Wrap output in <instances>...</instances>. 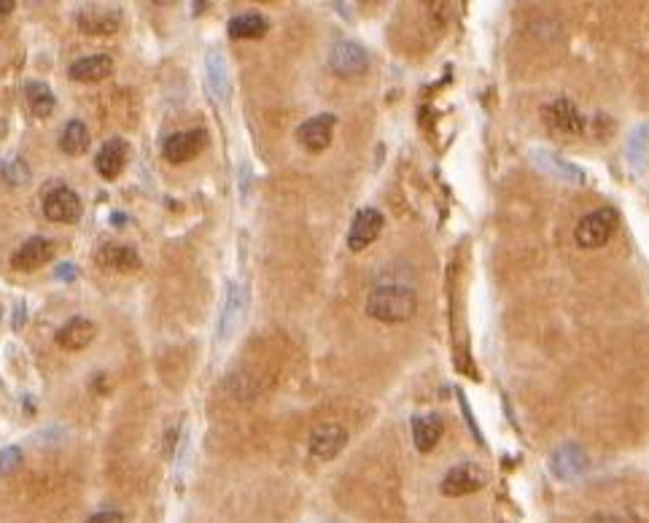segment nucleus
I'll return each mask as SVG.
<instances>
[{
	"label": "nucleus",
	"instance_id": "obj_1",
	"mask_svg": "<svg viewBox=\"0 0 649 523\" xmlns=\"http://www.w3.org/2000/svg\"><path fill=\"white\" fill-rule=\"evenodd\" d=\"M415 308H417V297L405 284H383V287H375L366 297V313L383 324H402L413 319Z\"/></svg>",
	"mask_w": 649,
	"mask_h": 523
},
{
	"label": "nucleus",
	"instance_id": "obj_2",
	"mask_svg": "<svg viewBox=\"0 0 649 523\" xmlns=\"http://www.w3.org/2000/svg\"><path fill=\"white\" fill-rule=\"evenodd\" d=\"M620 225V214L614 208H598V211H591L588 216H582L574 227V240L577 246L582 248H601L614 230Z\"/></svg>",
	"mask_w": 649,
	"mask_h": 523
},
{
	"label": "nucleus",
	"instance_id": "obj_3",
	"mask_svg": "<svg viewBox=\"0 0 649 523\" xmlns=\"http://www.w3.org/2000/svg\"><path fill=\"white\" fill-rule=\"evenodd\" d=\"M76 22L89 36H111V33H117L118 25H121V11H118L117 5L89 3V5L78 8Z\"/></svg>",
	"mask_w": 649,
	"mask_h": 523
},
{
	"label": "nucleus",
	"instance_id": "obj_4",
	"mask_svg": "<svg viewBox=\"0 0 649 523\" xmlns=\"http://www.w3.org/2000/svg\"><path fill=\"white\" fill-rule=\"evenodd\" d=\"M44 214L46 219L57 222V225H73L81 216V197L70 189V186H55L46 192L44 197Z\"/></svg>",
	"mask_w": 649,
	"mask_h": 523
},
{
	"label": "nucleus",
	"instance_id": "obj_5",
	"mask_svg": "<svg viewBox=\"0 0 649 523\" xmlns=\"http://www.w3.org/2000/svg\"><path fill=\"white\" fill-rule=\"evenodd\" d=\"M205 146H208V132L197 127V130H183V132L170 135V138L165 141V146H162V154H165L168 162L180 165V162L194 160Z\"/></svg>",
	"mask_w": 649,
	"mask_h": 523
},
{
	"label": "nucleus",
	"instance_id": "obj_6",
	"mask_svg": "<svg viewBox=\"0 0 649 523\" xmlns=\"http://www.w3.org/2000/svg\"><path fill=\"white\" fill-rule=\"evenodd\" d=\"M55 256V243L49 237H30L11 254V267L22 273H33L44 267Z\"/></svg>",
	"mask_w": 649,
	"mask_h": 523
},
{
	"label": "nucleus",
	"instance_id": "obj_7",
	"mask_svg": "<svg viewBox=\"0 0 649 523\" xmlns=\"http://www.w3.org/2000/svg\"><path fill=\"white\" fill-rule=\"evenodd\" d=\"M348 443V432L337 424H321L310 432V454L321 462H332Z\"/></svg>",
	"mask_w": 649,
	"mask_h": 523
},
{
	"label": "nucleus",
	"instance_id": "obj_8",
	"mask_svg": "<svg viewBox=\"0 0 649 523\" xmlns=\"http://www.w3.org/2000/svg\"><path fill=\"white\" fill-rule=\"evenodd\" d=\"M245 308H248V291L242 284L232 281L230 291H227V299H224V310L219 316V340L221 343H227L235 335L242 316H245Z\"/></svg>",
	"mask_w": 649,
	"mask_h": 523
},
{
	"label": "nucleus",
	"instance_id": "obj_9",
	"mask_svg": "<svg viewBox=\"0 0 649 523\" xmlns=\"http://www.w3.org/2000/svg\"><path fill=\"white\" fill-rule=\"evenodd\" d=\"M335 124H337V119L332 114H318V117L307 119L304 124H299L296 138L310 154H318V152L329 149L332 135H335Z\"/></svg>",
	"mask_w": 649,
	"mask_h": 523
},
{
	"label": "nucleus",
	"instance_id": "obj_10",
	"mask_svg": "<svg viewBox=\"0 0 649 523\" xmlns=\"http://www.w3.org/2000/svg\"><path fill=\"white\" fill-rule=\"evenodd\" d=\"M485 480H488L485 472L477 465H472V462H467V465L453 466V469L445 475V480H442V494H445V497H467V494L479 491V488L485 486Z\"/></svg>",
	"mask_w": 649,
	"mask_h": 523
},
{
	"label": "nucleus",
	"instance_id": "obj_11",
	"mask_svg": "<svg viewBox=\"0 0 649 523\" xmlns=\"http://www.w3.org/2000/svg\"><path fill=\"white\" fill-rule=\"evenodd\" d=\"M383 225H386V219L377 208H361L351 225V233H348V248L364 251L366 246H372L375 237L383 233Z\"/></svg>",
	"mask_w": 649,
	"mask_h": 523
},
{
	"label": "nucleus",
	"instance_id": "obj_12",
	"mask_svg": "<svg viewBox=\"0 0 649 523\" xmlns=\"http://www.w3.org/2000/svg\"><path fill=\"white\" fill-rule=\"evenodd\" d=\"M544 119H547V124H550L555 132H563V135H580V132L585 130L582 111H580L572 100H566V98L552 100V103L544 109Z\"/></svg>",
	"mask_w": 649,
	"mask_h": 523
},
{
	"label": "nucleus",
	"instance_id": "obj_13",
	"mask_svg": "<svg viewBox=\"0 0 649 523\" xmlns=\"http://www.w3.org/2000/svg\"><path fill=\"white\" fill-rule=\"evenodd\" d=\"M329 65H332V70L340 73V76H358V73L366 70L369 55H366V49H364L361 44H355V41H337V44L332 47Z\"/></svg>",
	"mask_w": 649,
	"mask_h": 523
},
{
	"label": "nucleus",
	"instance_id": "obj_14",
	"mask_svg": "<svg viewBox=\"0 0 649 523\" xmlns=\"http://www.w3.org/2000/svg\"><path fill=\"white\" fill-rule=\"evenodd\" d=\"M95 262H98V267L114 270V273H132V270L140 267L138 251L129 248V246H121V243H106V246H100L98 254H95Z\"/></svg>",
	"mask_w": 649,
	"mask_h": 523
},
{
	"label": "nucleus",
	"instance_id": "obj_15",
	"mask_svg": "<svg viewBox=\"0 0 649 523\" xmlns=\"http://www.w3.org/2000/svg\"><path fill=\"white\" fill-rule=\"evenodd\" d=\"M127 160H129V146H127V141H124V138H111V141L100 149V154H98V160H95V168H98V173L103 175L106 181H114V178H118L121 171L127 168Z\"/></svg>",
	"mask_w": 649,
	"mask_h": 523
},
{
	"label": "nucleus",
	"instance_id": "obj_16",
	"mask_svg": "<svg viewBox=\"0 0 649 523\" xmlns=\"http://www.w3.org/2000/svg\"><path fill=\"white\" fill-rule=\"evenodd\" d=\"M95 335H98V327L89 319L76 316L57 332V346L67 350H81L95 340Z\"/></svg>",
	"mask_w": 649,
	"mask_h": 523
},
{
	"label": "nucleus",
	"instance_id": "obj_17",
	"mask_svg": "<svg viewBox=\"0 0 649 523\" xmlns=\"http://www.w3.org/2000/svg\"><path fill=\"white\" fill-rule=\"evenodd\" d=\"M585 466H588V459L577 445H563L550 459V469L558 480H574L585 472Z\"/></svg>",
	"mask_w": 649,
	"mask_h": 523
},
{
	"label": "nucleus",
	"instance_id": "obj_18",
	"mask_svg": "<svg viewBox=\"0 0 649 523\" xmlns=\"http://www.w3.org/2000/svg\"><path fill=\"white\" fill-rule=\"evenodd\" d=\"M114 73V59L108 55H95V58H81L70 65V78L81 84H95L103 81Z\"/></svg>",
	"mask_w": 649,
	"mask_h": 523
},
{
	"label": "nucleus",
	"instance_id": "obj_19",
	"mask_svg": "<svg viewBox=\"0 0 649 523\" xmlns=\"http://www.w3.org/2000/svg\"><path fill=\"white\" fill-rule=\"evenodd\" d=\"M442 432H445V424H442V418L434 415V413L415 415L413 418V440L415 448H417L420 454L434 451L437 443H439V437H442Z\"/></svg>",
	"mask_w": 649,
	"mask_h": 523
},
{
	"label": "nucleus",
	"instance_id": "obj_20",
	"mask_svg": "<svg viewBox=\"0 0 649 523\" xmlns=\"http://www.w3.org/2000/svg\"><path fill=\"white\" fill-rule=\"evenodd\" d=\"M205 81H208V92L216 100H227V95H230V70H227V59L221 52H208Z\"/></svg>",
	"mask_w": 649,
	"mask_h": 523
},
{
	"label": "nucleus",
	"instance_id": "obj_21",
	"mask_svg": "<svg viewBox=\"0 0 649 523\" xmlns=\"http://www.w3.org/2000/svg\"><path fill=\"white\" fill-rule=\"evenodd\" d=\"M25 100H27L33 117L46 119L52 117V111H55V95H52V89H49L46 84H41V81H27V84H25Z\"/></svg>",
	"mask_w": 649,
	"mask_h": 523
},
{
	"label": "nucleus",
	"instance_id": "obj_22",
	"mask_svg": "<svg viewBox=\"0 0 649 523\" xmlns=\"http://www.w3.org/2000/svg\"><path fill=\"white\" fill-rule=\"evenodd\" d=\"M59 149L65 154H73V157L84 154L89 149V130H87V124L78 121V119L67 121V127L62 130V138H59Z\"/></svg>",
	"mask_w": 649,
	"mask_h": 523
},
{
	"label": "nucleus",
	"instance_id": "obj_23",
	"mask_svg": "<svg viewBox=\"0 0 649 523\" xmlns=\"http://www.w3.org/2000/svg\"><path fill=\"white\" fill-rule=\"evenodd\" d=\"M267 19L262 14H240L230 19V36L232 38H262L267 33Z\"/></svg>",
	"mask_w": 649,
	"mask_h": 523
},
{
	"label": "nucleus",
	"instance_id": "obj_24",
	"mask_svg": "<svg viewBox=\"0 0 649 523\" xmlns=\"http://www.w3.org/2000/svg\"><path fill=\"white\" fill-rule=\"evenodd\" d=\"M533 157H536V165L547 168L550 173L558 175L561 181H572V183H582V181H585V173H582L580 168H574V165H569V162L552 157L550 152H533Z\"/></svg>",
	"mask_w": 649,
	"mask_h": 523
},
{
	"label": "nucleus",
	"instance_id": "obj_25",
	"mask_svg": "<svg viewBox=\"0 0 649 523\" xmlns=\"http://www.w3.org/2000/svg\"><path fill=\"white\" fill-rule=\"evenodd\" d=\"M0 175L11 183V186H25L27 181H30V168L22 162V160H5L3 165H0Z\"/></svg>",
	"mask_w": 649,
	"mask_h": 523
},
{
	"label": "nucleus",
	"instance_id": "obj_26",
	"mask_svg": "<svg viewBox=\"0 0 649 523\" xmlns=\"http://www.w3.org/2000/svg\"><path fill=\"white\" fill-rule=\"evenodd\" d=\"M644 135H649V130L642 124V127H636L634 130V135L628 138V154H631V162L639 168V162H642V157H644V152H647V138Z\"/></svg>",
	"mask_w": 649,
	"mask_h": 523
},
{
	"label": "nucleus",
	"instance_id": "obj_27",
	"mask_svg": "<svg viewBox=\"0 0 649 523\" xmlns=\"http://www.w3.org/2000/svg\"><path fill=\"white\" fill-rule=\"evenodd\" d=\"M19 465H22V451L16 445H8L0 451V475H11Z\"/></svg>",
	"mask_w": 649,
	"mask_h": 523
},
{
	"label": "nucleus",
	"instance_id": "obj_28",
	"mask_svg": "<svg viewBox=\"0 0 649 523\" xmlns=\"http://www.w3.org/2000/svg\"><path fill=\"white\" fill-rule=\"evenodd\" d=\"M87 523H124V518H121V513H114V510H106V513H98V516H92Z\"/></svg>",
	"mask_w": 649,
	"mask_h": 523
},
{
	"label": "nucleus",
	"instance_id": "obj_29",
	"mask_svg": "<svg viewBox=\"0 0 649 523\" xmlns=\"http://www.w3.org/2000/svg\"><path fill=\"white\" fill-rule=\"evenodd\" d=\"M76 265H59V270H57V278H76V270H73Z\"/></svg>",
	"mask_w": 649,
	"mask_h": 523
},
{
	"label": "nucleus",
	"instance_id": "obj_30",
	"mask_svg": "<svg viewBox=\"0 0 649 523\" xmlns=\"http://www.w3.org/2000/svg\"><path fill=\"white\" fill-rule=\"evenodd\" d=\"M19 324H25V302L16 305V319H14V329H19Z\"/></svg>",
	"mask_w": 649,
	"mask_h": 523
},
{
	"label": "nucleus",
	"instance_id": "obj_31",
	"mask_svg": "<svg viewBox=\"0 0 649 523\" xmlns=\"http://www.w3.org/2000/svg\"><path fill=\"white\" fill-rule=\"evenodd\" d=\"M14 5H16L14 0H0V16H8L14 11Z\"/></svg>",
	"mask_w": 649,
	"mask_h": 523
},
{
	"label": "nucleus",
	"instance_id": "obj_32",
	"mask_svg": "<svg viewBox=\"0 0 649 523\" xmlns=\"http://www.w3.org/2000/svg\"><path fill=\"white\" fill-rule=\"evenodd\" d=\"M592 523H628L625 518H620V516H598Z\"/></svg>",
	"mask_w": 649,
	"mask_h": 523
},
{
	"label": "nucleus",
	"instance_id": "obj_33",
	"mask_svg": "<svg viewBox=\"0 0 649 523\" xmlns=\"http://www.w3.org/2000/svg\"><path fill=\"white\" fill-rule=\"evenodd\" d=\"M111 222H114L117 227H124V225H127V216H124V214H114V216H111Z\"/></svg>",
	"mask_w": 649,
	"mask_h": 523
}]
</instances>
